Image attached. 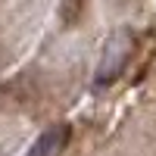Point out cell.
Listing matches in <instances>:
<instances>
[{
    "label": "cell",
    "instance_id": "2",
    "mask_svg": "<svg viewBox=\"0 0 156 156\" xmlns=\"http://www.w3.org/2000/svg\"><path fill=\"white\" fill-rule=\"evenodd\" d=\"M69 144V125H50L47 131L31 144L28 156H59Z\"/></svg>",
    "mask_w": 156,
    "mask_h": 156
},
{
    "label": "cell",
    "instance_id": "3",
    "mask_svg": "<svg viewBox=\"0 0 156 156\" xmlns=\"http://www.w3.org/2000/svg\"><path fill=\"white\" fill-rule=\"evenodd\" d=\"M81 9H84V0H62V9H59V16L66 25H75L78 19H81Z\"/></svg>",
    "mask_w": 156,
    "mask_h": 156
},
{
    "label": "cell",
    "instance_id": "1",
    "mask_svg": "<svg viewBox=\"0 0 156 156\" xmlns=\"http://www.w3.org/2000/svg\"><path fill=\"white\" fill-rule=\"evenodd\" d=\"M134 53V34L128 28L112 31V37L103 47V56H100V66H97V84H112L115 78L122 75V69L128 66V59Z\"/></svg>",
    "mask_w": 156,
    "mask_h": 156
}]
</instances>
